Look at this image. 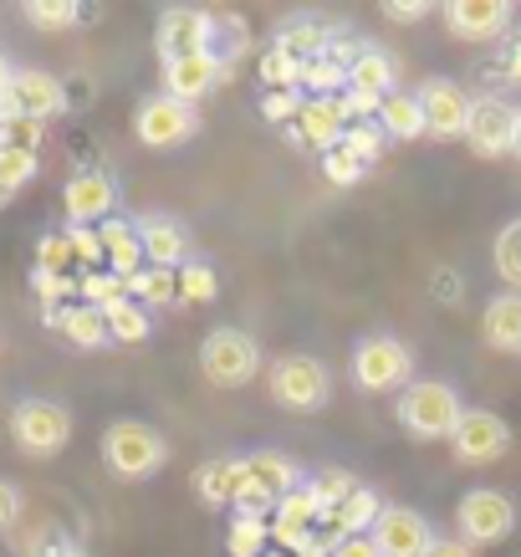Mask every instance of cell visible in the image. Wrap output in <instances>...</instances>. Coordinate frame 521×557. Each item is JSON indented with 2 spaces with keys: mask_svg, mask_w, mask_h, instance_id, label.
<instances>
[{
  "mask_svg": "<svg viewBox=\"0 0 521 557\" xmlns=\"http://www.w3.org/2000/svg\"><path fill=\"white\" fill-rule=\"evenodd\" d=\"M302 87L312 92V98H337V92L348 87V72L337 67L333 57H322V62H312V67L302 72Z\"/></svg>",
  "mask_w": 521,
  "mask_h": 557,
  "instance_id": "obj_41",
  "label": "cell"
},
{
  "mask_svg": "<svg viewBox=\"0 0 521 557\" xmlns=\"http://www.w3.org/2000/svg\"><path fill=\"white\" fill-rule=\"evenodd\" d=\"M36 557H92L87 547H77V542H47Z\"/></svg>",
  "mask_w": 521,
  "mask_h": 557,
  "instance_id": "obj_52",
  "label": "cell"
},
{
  "mask_svg": "<svg viewBox=\"0 0 521 557\" xmlns=\"http://www.w3.org/2000/svg\"><path fill=\"white\" fill-rule=\"evenodd\" d=\"M343 134H348V123L337 113V98H302V113L291 123V138H297V144H312V149L327 153L343 144Z\"/></svg>",
  "mask_w": 521,
  "mask_h": 557,
  "instance_id": "obj_19",
  "label": "cell"
},
{
  "mask_svg": "<svg viewBox=\"0 0 521 557\" xmlns=\"http://www.w3.org/2000/svg\"><path fill=\"white\" fill-rule=\"evenodd\" d=\"M225 77H231V72L220 67L210 51H204V57H185V62H164V98L195 108V102H200L204 92H215Z\"/></svg>",
  "mask_w": 521,
  "mask_h": 557,
  "instance_id": "obj_18",
  "label": "cell"
},
{
  "mask_svg": "<svg viewBox=\"0 0 521 557\" xmlns=\"http://www.w3.org/2000/svg\"><path fill=\"white\" fill-rule=\"evenodd\" d=\"M481 333H486L491 348L501 354H521V292H501L486 302V318H481Z\"/></svg>",
  "mask_w": 521,
  "mask_h": 557,
  "instance_id": "obj_20",
  "label": "cell"
},
{
  "mask_svg": "<svg viewBox=\"0 0 521 557\" xmlns=\"http://www.w3.org/2000/svg\"><path fill=\"white\" fill-rule=\"evenodd\" d=\"M102 318H108V338H113V343H144L153 333L149 307L128 302V297H123V302H113L108 312H102Z\"/></svg>",
  "mask_w": 521,
  "mask_h": 557,
  "instance_id": "obj_31",
  "label": "cell"
},
{
  "mask_svg": "<svg viewBox=\"0 0 521 557\" xmlns=\"http://www.w3.org/2000/svg\"><path fill=\"white\" fill-rule=\"evenodd\" d=\"M47 138V123L36 119H5L0 123V149H16V153H36Z\"/></svg>",
  "mask_w": 521,
  "mask_h": 557,
  "instance_id": "obj_40",
  "label": "cell"
},
{
  "mask_svg": "<svg viewBox=\"0 0 521 557\" xmlns=\"http://www.w3.org/2000/svg\"><path fill=\"white\" fill-rule=\"evenodd\" d=\"M123 287H128V302L164 307L179 297V276H174V271H159V267H138L134 276H123Z\"/></svg>",
  "mask_w": 521,
  "mask_h": 557,
  "instance_id": "obj_25",
  "label": "cell"
},
{
  "mask_svg": "<svg viewBox=\"0 0 521 557\" xmlns=\"http://www.w3.org/2000/svg\"><path fill=\"white\" fill-rule=\"evenodd\" d=\"M373 547H379V557H424L430 553V542H435V532H430V522H424L414 507H388L379 511V522H373Z\"/></svg>",
  "mask_w": 521,
  "mask_h": 557,
  "instance_id": "obj_12",
  "label": "cell"
},
{
  "mask_svg": "<svg viewBox=\"0 0 521 557\" xmlns=\"http://www.w3.org/2000/svg\"><path fill=\"white\" fill-rule=\"evenodd\" d=\"M134 231H138V246H144V267L179 271L189 261V231H185V220L149 210V215L134 220Z\"/></svg>",
  "mask_w": 521,
  "mask_h": 557,
  "instance_id": "obj_13",
  "label": "cell"
},
{
  "mask_svg": "<svg viewBox=\"0 0 521 557\" xmlns=\"http://www.w3.org/2000/svg\"><path fill=\"white\" fill-rule=\"evenodd\" d=\"M276 47H282L286 57H297L302 67H312V62H322V57H327V47H333V36L322 32V26H307V21H297V26H286V32H276Z\"/></svg>",
  "mask_w": 521,
  "mask_h": 557,
  "instance_id": "obj_30",
  "label": "cell"
},
{
  "mask_svg": "<svg viewBox=\"0 0 521 557\" xmlns=\"http://www.w3.org/2000/svg\"><path fill=\"white\" fill-rule=\"evenodd\" d=\"M246 471H251L256 481H261V486H266L271 496H276V502H282L286 491H297V486H302V475H297V466H291L286 456H276V450H256V456H246Z\"/></svg>",
  "mask_w": 521,
  "mask_h": 557,
  "instance_id": "obj_28",
  "label": "cell"
},
{
  "mask_svg": "<svg viewBox=\"0 0 521 557\" xmlns=\"http://www.w3.org/2000/svg\"><path fill=\"white\" fill-rule=\"evenodd\" d=\"M353 384L363 394H394V388L414 384V354L404 348L399 338H384L373 333L353 348Z\"/></svg>",
  "mask_w": 521,
  "mask_h": 557,
  "instance_id": "obj_5",
  "label": "cell"
},
{
  "mask_svg": "<svg viewBox=\"0 0 521 557\" xmlns=\"http://www.w3.org/2000/svg\"><path fill=\"white\" fill-rule=\"evenodd\" d=\"M271 547V522L256 511H236V522L225 532V553L231 557H261Z\"/></svg>",
  "mask_w": 521,
  "mask_h": 557,
  "instance_id": "obj_29",
  "label": "cell"
},
{
  "mask_svg": "<svg viewBox=\"0 0 521 557\" xmlns=\"http://www.w3.org/2000/svg\"><path fill=\"white\" fill-rule=\"evenodd\" d=\"M302 113V92H266L261 98V119L266 123H297Z\"/></svg>",
  "mask_w": 521,
  "mask_h": 557,
  "instance_id": "obj_46",
  "label": "cell"
},
{
  "mask_svg": "<svg viewBox=\"0 0 521 557\" xmlns=\"http://www.w3.org/2000/svg\"><path fill=\"white\" fill-rule=\"evenodd\" d=\"M169 440L144 420H113L102 430V466L119 481H149L153 471H164Z\"/></svg>",
  "mask_w": 521,
  "mask_h": 557,
  "instance_id": "obj_1",
  "label": "cell"
},
{
  "mask_svg": "<svg viewBox=\"0 0 521 557\" xmlns=\"http://www.w3.org/2000/svg\"><path fill=\"white\" fill-rule=\"evenodd\" d=\"M200 128V113L189 102H174V98H144L134 113V138L144 149H179L185 138H195Z\"/></svg>",
  "mask_w": 521,
  "mask_h": 557,
  "instance_id": "obj_10",
  "label": "cell"
},
{
  "mask_svg": "<svg viewBox=\"0 0 521 557\" xmlns=\"http://www.w3.org/2000/svg\"><path fill=\"white\" fill-rule=\"evenodd\" d=\"M511 138H517V108L501 98H475L466 144H471L481 159H501V153H511Z\"/></svg>",
  "mask_w": 521,
  "mask_h": 557,
  "instance_id": "obj_16",
  "label": "cell"
},
{
  "mask_svg": "<svg viewBox=\"0 0 521 557\" xmlns=\"http://www.w3.org/2000/svg\"><path fill=\"white\" fill-rule=\"evenodd\" d=\"M98 236H102V261L113 267V276H134L144 267V246H138L134 220H102Z\"/></svg>",
  "mask_w": 521,
  "mask_h": 557,
  "instance_id": "obj_22",
  "label": "cell"
},
{
  "mask_svg": "<svg viewBox=\"0 0 521 557\" xmlns=\"http://www.w3.org/2000/svg\"><path fill=\"white\" fill-rule=\"evenodd\" d=\"M36 180V153H16V149H0V189L16 195Z\"/></svg>",
  "mask_w": 521,
  "mask_h": 557,
  "instance_id": "obj_43",
  "label": "cell"
},
{
  "mask_svg": "<svg viewBox=\"0 0 521 557\" xmlns=\"http://www.w3.org/2000/svg\"><path fill=\"white\" fill-rule=\"evenodd\" d=\"M67 113V87L51 72H11V83L0 92V123L5 119H36L51 123Z\"/></svg>",
  "mask_w": 521,
  "mask_h": 557,
  "instance_id": "obj_8",
  "label": "cell"
},
{
  "mask_svg": "<svg viewBox=\"0 0 521 557\" xmlns=\"http://www.w3.org/2000/svg\"><path fill=\"white\" fill-rule=\"evenodd\" d=\"M414 98H420L424 123H430V134H435V138H466L475 98H466V92H460L455 83H445V77H430Z\"/></svg>",
  "mask_w": 521,
  "mask_h": 557,
  "instance_id": "obj_14",
  "label": "cell"
},
{
  "mask_svg": "<svg viewBox=\"0 0 521 557\" xmlns=\"http://www.w3.org/2000/svg\"><path fill=\"white\" fill-rule=\"evenodd\" d=\"M379 108H384V98H373V92H358V87H343V92H337V113H343V123H373L379 119Z\"/></svg>",
  "mask_w": 521,
  "mask_h": 557,
  "instance_id": "obj_44",
  "label": "cell"
},
{
  "mask_svg": "<svg viewBox=\"0 0 521 557\" xmlns=\"http://www.w3.org/2000/svg\"><path fill=\"white\" fill-rule=\"evenodd\" d=\"M379 128H384V138H399V144L430 134L424 108H420V98H414V92H394V98H384V108H379Z\"/></svg>",
  "mask_w": 521,
  "mask_h": 557,
  "instance_id": "obj_24",
  "label": "cell"
},
{
  "mask_svg": "<svg viewBox=\"0 0 521 557\" xmlns=\"http://www.w3.org/2000/svg\"><path fill=\"white\" fill-rule=\"evenodd\" d=\"M62 205H67L72 225H102L113 220V205H119V185L108 180L102 170H83L72 174L67 189H62Z\"/></svg>",
  "mask_w": 521,
  "mask_h": 557,
  "instance_id": "obj_17",
  "label": "cell"
},
{
  "mask_svg": "<svg viewBox=\"0 0 521 557\" xmlns=\"http://www.w3.org/2000/svg\"><path fill=\"white\" fill-rule=\"evenodd\" d=\"M445 26L455 41H501L511 32V5L506 0H450Z\"/></svg>",
  "mask_w": 521,
  "mask_h": 557,
  "instance_id": "obj_15",
  "label": "cell"
},
{
  "mask_svg": "<svg viewBox=\"0 0 521 557\" xmlns=\"http://www.w3.org/2000/svg\"><path fill=\"white\" fill-rule=\"evenodd\" d=\"M491 261H496V276H501V282L521 287V215L501 225V236H496V251H491Z\"/></svg>",
  "mask_w": 521,
  "mask_h": 557,
  "instance_id": "obj_35",
  "label": "cell"
},
{
  "mask_svg": "<svg viewBox=\"0 0 521 557\" xmlns=\"http://www.w3.org/2000/svg\"><path fill=\"white\" fill-rule=\"evenodd\" d=\"M327 369H322L318 358L307 354H286L271 363V399L291 414H312V409L327 405Z\"/></svg>",
  "mask_w": 521,
  "mask_h": 557,
  "instance_id": "obj_7",
  "label": "cell"
},
{
  "mask_svg": "<svg viewBox=\"0 0 521 557\" xmlns=\"http://www.w3.org/2000/svg\"><path fill=\"white\" fill-rule=\"evenodd\" d=\"M511 153L521 159V108H517V138H511Z\"/></svg>",
  "mask_w": 521,
  "mask_h": 557,
  "instance_id": "obj_55",
  "label": "cell"
},
{
  "mask_svg": "<svg viewBox=\"0 0 521 557\" xmlns=\"http://www.w3.org/2000/svg\"><path fill=\"white\" fill-rule=\"evenodd\" d=\"M455 522H460V542H466V547H496V542H506L511 527H517V502H511L506 491L475 486L460 496Z\"/></svg>",
  "mask_w": 521,
  "mask_h": 557,
  "instance_id": "obj_6",
  "label": "cell"
},
{
  "mask_svg": "<svg viewBox=\"0 0 521 557\" xmlns=\"http://www.w3.org/2000/svg\"><path fill=\"white\" fill-rule=\"evenodd\" d=\"M261 557H291V553H282V547H266V553H261Z\"/></svg>",
  "mask_w": 521,
  "mask_h": 557,
  "instance_id": "obj_56",
  "label": "cell"
},
{
  "mask_svg": "<svg viewBox=\"0 0 521 557\" xmlns=\"http://www.w3.org/2000/svg\"><path fill=\"white\" fill-rule=\"evenodd\" d=\"M11 440L36 460L62 456L72 440L67 405H57V399H21V405L11 409Z\"/></svg>",
  "mask_w": 521,
  "mask_h": 557,
  "instance_id": "obj_4",
  "label": "cell"
},
{
  "mask_svg": "<svg viewBox=\"0 0 521 557\" xmlns=\"http://www.w3.org/2000/svg\"><path fill=\"white\" fill-rule=\"evenodd\" d=\"M21 517V491L11 481H0V527H11Z\"/></svg>",
  "mask_w": 521,
  "mask_h": 557,
  "instance_id": "obj_50",
  "label": "cell"
},
{
  "mask_svg": "<svg viewBox=\"0 0 521 557\" xmlns=\"http://www.w3.org/2000/svg\"><path fill=\"white\" fill-rule=\"evenodd\" d=\"M394 83H399V67L384 47H363V57L348 67V87L373 92V98H394Z\"/></svg>",
  "mask_w": 521,
  "mask_h": 557,
  "instance_id": "obj_23",
  "label": "cell"
},
{
  "mask_svg": "<svg viewBox=\"0 0 521 557\" xmlns=\"http://www.w3.org/2000/svg\"><path fill=\"white\" fill-rule=\"evenodd\" d=\"M215 41V16L210 11H195V5H174L159 16V62H185V57H204Z\"/></svg>",
  "mask_w": 521,
  "mask_h": 557,
  "instance_id": "obj_11",
  "label": "cell"
},
{
  "mask_svg": "<svg viewBox=\"0 0 521 557\" xmlns=\"http://www.w3.org/2000/svg\"><path fill=\"white\" fill-rule=\"evenodd\" d=\"M200 369L210 384L220 388H240L261 373V343L246 333V327H215L210 338L200 343Z\"/></svg>",
  "mask_w": 521,
  "mask_h": 557,
  "instance_id": "obj_3",
  "label": "cell"
},
{
  "mask_svg": "<svg viewBox=\"0 0 521 557\" xmlns=\"http://www.w3.org/2000/svg\"><path fill=\"white\" fill-rule=\"evenodd\" d=\"M5 83H11V62H5V51H0V92H5Z\"/></svg>",
  "mask_w": 521,
  "mask_h": 557,
  "instance_id": "obj_54",
  "label": "cell"
},
{
  "mask_svg": "<svg viewBox=\"0 0 521 557\" xmlns=\"http://www.w3.org/2000/svg\"><path fill=\"white\" fill-rule=\"evenodd\" d=\"M195 496H200L204 507H231V496H236V460L231 456L204 460L200 471H195Z\"/></svg>",
  "mask_w": 521,
  "mask_h": 557,
  "instance_id": "obj_26",
  "label": "cell"
},
{
  "mask_svg": "<svg viewBox=\"0 0 521 557\" xmlns=\"http://www.w3.org/2000/svg\"><path fill=\"white\" fill-rule=\"evenodd\" d=\"M343 149L353 153L358 164H373V159L384 153V128H379V119H373V123H348V134H343Z\"/></svg>",
  "mask_w": 521,
  "mask_h": 557,
  "instance_id": "obj_39",
  "label": "cell"
},
{
  "mask_svg": "<svg viewBox=\"0 0 521 557\" xmlns=\"http://www.w3.org/2000/svg\"><path fill=\"white\" fill-rule=\"evenodd\" d=\"M379 511H384V496L369 486H358L343 507L327 511V527H333V537H369L373 522H379Z\"/></svg>",
  "mask_w": 521,
  "mask_h": 557,
  "instance_id": "obj_21",
  "label": "cell"
},
{
  "mask_svg": "<svg viewBox=\"0 0 521 557\" xmlns=\"http://www.w3.org/2000/svg\"><path fill=\"white\" fill-rule=\"evenodd\" d=\"M57 333H62L72 348H102V343H108V318H102L98 307L72 302L67 312H62V327H57Z\"/></svg>",
  "mask_w": 521,
  "mask_h": 557,
  "instance_id": "obj_27",
  "label": "cell"
},
{
  "mask_svg": "<svg viewBox=\"0 0 521 557\" xmlns=\"http://www.w3.org/2000/svg\"><path fill=\"white\" fill-rule=\"evenodd\" d=\"M333 557H379L373 537H333Z\"/></svg>",
  "mask_w": 521,
  "mask_h": 557,
  "instance_id": "obj_48",
  "label": "cell"
},
{
  "mask_svg": "<svg viewBox=\"0 0 521 557\" xmlns=\"http://www.w3.org/2000/svg\"><path fill=\"white\" fill-rule=\"evenodd\" d=\"M302 72H307L302 62L286 57L276 41L261 51V83H266V92H297V87H302Z\"/></svg>",
  "mask_w": 521,
  "mask_h": 557,
  "instance_id": "obj_32",
  "label": "cell"
},
{
  "mask_svg": "<svg viewBox=\"0 0 521 557\" xmlns=\"http://www.w3.org/2000/svg\"><path fill=\"white\" fill-rule=\"evenodd\" d=\"M297 557H333V542L312 537V542H307V547H302V553H297Z\"/></svg>",
  "mask_w": 521,
  "mask_h": 557,
  "instance_id": "obj_53",
  "label": "cell"
},
{
  "mask_svg": "<svg viewBox=\"0 0 521 557\" xmlns=\"http://www.w3.org/2000/svg\"><path fill=\"white\" fill-rule=\"evenodd\" d=\"M77 297H83L87 307L108 312L113 302L128 297V287H123V276H113V271H83V276H77Z\"/></svg>",
  "mask_w": 521,
  "mask_h": 557,
  "instance_id": "obj_34",
  "label": "cell"
},
{
  "mask_svg": "<svg viewBox=\"0 0 521 557\" xmlns=\"http://www.w3.org/2000/svg\"><path fill=\"white\" fill-rule=\"evenodd\" d=\"M174 276H179V302H215L220 297V276L204 261H185Z\"/></svg>",
  "mask_w": 521,
  "mask_h": 557,
  "instance_id": "obj_36",
  "label": "cell"
},
{
  "mask_svg": "<svg viewBox=\"0 0 521 557\" xmlns=\"http://www.w3.org/2000/svg\"><path fill=\"white\" fill-rule=\"evenodd\" d=\"M424 557H475V547H466L460 537H435Z\"/></svg>",
  "mask_w": 521,
  "mask_h": 557,
  "instance_id": "obj_51",
  "label": "cell"
},
{
  "mask_svg": "<svg viewBox=\"0 0 521 557\" xmlns=\"http://www.w3.org/2000/svg\"><path fill=\"white\" fill-rule=\"evenodd\" d=\"M67 240H72V256H77V267H83V271H98L102 267V236H98V225H72Z\"/></svg>",
  "mask_w": 521,
  "mask_h": 557,
  "instance_id": "obj_45",
  "label": "cell"
},
{
  "mask_svg": "<svg viewBox=\"0 0 521 557\" xmlns=\"http://www.w3.org/2000/svg\"><path fill=\"white\" fill-rule=\"evenodd\" d=\"M501 77L521 83V36H506V47H501Z\"/></svg>",
  "mask_w": 521,
  "mask_h": 557,
  "instance_id": "obj_49",
  "label": "cell"
},
{
  "mask_svg": "<svg viewBox=\"0 0 521 557\" xmlns=\"http://www.w3.org/2000/svg\"><path fill=\"white\" fill-rule=\"evenodd\" d=\"M460 394L439 379H414L399 394V424L414 440H450L455 420H460Z\"/></svg>",
  "mask_w": 521,
  "mask_h": 557,
  "instance_id": "obj_2",
  "label": "cell"
},
{
  "mask_svg": "<svg viewBox=\"0 0 521 557\" xmlns=\"http://www.w3.org/2000/svg\"><path fill=\"white\" fill-rule=\"evenodd\" d=\"M450 450L460 466H491L511 450V424L496 409H460L450 430Z\"/></svg>",
  "mask_w": 521,
  "mask_h": 557,
  "instance_id": "obj_9",
  "label": "cell"
},
{
  "mask_svg": "<svg viewBox=\"0 0 521 557\" xmlns=\"http://www.w3.org/2000/svg\"><path fill=\"white\" fill-rule=\"evenodd\" d=\"M322 174H327V185L348 189V185H358V180L369 174V164H358L353 153H348V149H343V144H337V149H327V153H322Z\"/></svg>",
  "mask_w": 521,
  "mask_h": 557,
  "instance_id": "obj_42",
  "label": "cell"
},
{
  "mask_svg": "<svg viewBox=\"0 0 521 557\" xmlns=\"http://www.w3.org/2000/svg\"><path fill=\"white\" fill-rule=\"evenodd\" d=\"M307 491L318 496L322 511H333V507H343V502H348V496L358 491V475L343 471V466H327V471H318L312 481H307ZM322 522H327V517H322Z\"/></svg>",
  "mask_w": 521,
  "mask_h": 557,
  "instance_id": "obj_33",
  "label": "cell"
},
{
  "mask_svg": "<svg viewBox=\"0 0 521 557\" xmlns=\"http://www.w3.org/2000/svg\"><path fill=\"white\" fill-rule=\"evenodd\" d=\"M26 21H32L36 32H67V26L83 21V5H72V0H32Z\"/></svg>",
  "mask_w": 521,
  "mask_h": 557,
  "instance_id": "obj_37",
  "label": "cell"
},
{
  "mask_svg": "<svg viewBox=\"0 0 521 557\" xmlns=\"http://www.w3.org/2000/svg\"><path fill=\"white\" fill-rule=\"evenodd\" d=\"M5 205H11V195H5V189H0V210H5Z\"/></svg>",
  "mask_w": 521,
  "mask_h": 557,
  "instance_id": "obj_57",
  "label": "cell"
},
{
  "mask_svg": "<svg viewBox=\"0 0 521 557\" xmlns=\"http://www.w3.org/2000/svg\"><path fill=\"white\" fill-rule=\"evenodd\" d=\"M430 16V5L424 0H388L384 5V21H399V26H414V21Z\"/></svg>",
  "mask_w": 521,
  "mask_h": 557,
  "instance_id": "obj_47",
  "label": "cell"
},
{
  "mask_svg": "<svg viewBox=\"0 0 521 557\" xmlns=\"http://www.w3.org/2000/svg\"><path fill=\"white\" fill-rule=\"evenodd\" d=\"M72 267H77V256H72L67 231H62V236H47L36 246V271H41V276H83V271H72Z\"/></svg>",
  "mask_w": 521,
  "mask_h": 557,
  "instance_id": "obj_38",
  "label": "cell"
}]
</instances>
